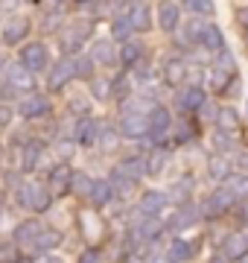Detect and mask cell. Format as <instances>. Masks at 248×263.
Here are the masks:
<instances>
[{
  "label": "cell",
  "mask_w": 248,
  "mask_h": 263,
  "mask_svg": "<svg viewBox=\"0 0 248 263\" xmlns=\"http://www.w3.org/2000/svg\"><path fill=\"white\" fill-rule=\"evenodd\" d=\"M6 79H9L12 91H27V94H32V88H35V73H29L20 62H18V65H9Z\"/></svg>",
  "instance_id": "cell-8"
},
{
  "label": "cell",
  "mask_w": 248,
  "mask_h": 263,
  "mask_svg": "<svg viewBox=\"0 0 248 263\" xmlns=\"http://www.w3.org/2000/svg\"><path fill=\"white\" fill-rule=\"evenodd\" d=\"M44 228L35 222V219H27V222H20L18 228H15V243H35V237L41 234Z\"/></svg>",
  "instance_id": "cell-22"
},
{
  "label": "cell",
  "mask_w": 248,
  "mask_h": 263,
  "mask_svg": "<svg viewBox=\"0 0 248 263\" xmlns=\"http://www.w3.org/2000/svg\"><path fill=\"white\" fill-rule=\"evenodd\" d=\"M114 173H117V176H123L126 181H132V184H134V181H137V179H140V176L146 173V164H143L140 158H126L123 164L114 170Z\"/></svg>",
  "instance_id": "cell-19"
},
{
  "label": "cell",
  "mask_w": 248,
  "mask_h": 263,
  "mask_svg": "<svg viewBox=\"0 0 248 263\" xmlns=\"http://www.w3.org/2000/svg\"><path fill=\"white\" fill-rule=\"evenodd\" d=\"M231 193H234V196H237V199H248V176H245V173H239V176H231Z\"/></svg>",
  "instance_id": "cell-30"
},
{
  "label": "cell",
  "mask_w": 248,
  "mask_h": 263,
  "mask_svg": "<svg viewBox=\"0 0 248 263\" xmlns=\"http://www.w3.org/2000/svg\"><path fill=\"white\" fill-rule=\"evenodd\" d=\"M20 0H0V9H6V12H15V6H18Z\"/></svg>",
  "instance_id": "cell-46"
},
{
  "label": "cell",
  "mask_w": 248,
  "mask_h": 263,
  "mask_svg": "<svg viewBox=\"0 0 248 263\" xmlns=\"http://www.w3.org/2000/svg\"><path fill=\"white\" fill-rule=\"evenodd\" d=\"M208 173H210V179L225 181V179H231V164L222 158V155H213V158L208 161Z\"/></svg>",
  "instance_id": "cell-26"
},
{
  "label": "cell",
  "mask_w": 248,
  "mask_h": 263,
  "mask_svg": "<svg viewBox=\"0 0 248 263\" xmlns=\"http://www.w3.org/2000/svg\"><path fill=\"white\" fill-rule=\"evenodd\" d=\"M237 21H239V24H242V27L248 29V6H242V9L237 12Z\"/></svg>",
  "instance_id": "cell-45"
},
{
  "label": "cell",
  "mask_w": 248,
  "mask_h": 263,
  "mask_svg": "<svg viewBox=\"0 0 248 263\" xmlns=\"http://www.w3.org/2000/svg\"><path fill=\"white\" fill-rule=\"evenodd\" d=\"M44 152H47V146L41 141H29L27 146H24V158H20V167L27 170V173H35V170L41 167V161H44Z\"/></svg>",
  "instance_id": "cell-10"
},
{
  "label": "cell",
  "mask_w": 248,
  "mask_h": 263,
  "mask_svg": "<svg viewBox=\"0 0 248 263\" xmlns=\"http://www.w3.org/2000/svg\"><path fill=\"white\" fill-rule=\"evenodd\" d=\"M3 202H6V193L0 190V214H3Z\"/></svg>",
  "instance_id": "cell-47"
},
{
  "label": "cell",
  "mask_w": 248,
  "mask_h": 263,
  "mask_svg": "<svg viewBox=\"0 0 248 263\" xmlns=\"http://www.w3.org/2000/svg\"><path fill=\"white\" fill-rule=\"evenodd\" d=\"M50 190L44 187V184H38V181H27V184H20L18 187V205L20 208H29V211H38V214H44L50 208Z\"/></svg>",
  "instance_id": "cell-1"
},
{
  "label": "cell",
  "mask_w": 248,
  "mask_h": 263,
  "mask_svg": "<svg viewBox=\"0 0 248 263\" xmlns=\"http://www.w3.org/2000/svg\"><path fill=\"white\" fill-rule=\"evenodd\" d=\"M18 114L27 117V120H38V117H47L50 114V100L44 94H27L24 100L18 103Z\"/></svg>",
  "instance_id": "cell-4"
},
{
  "label": "cell",
  "mask_w": 248,
  "mask_h": 263,
  "mask_svg": "<svg viewBox=\"0 0 248 263\" xmlns=\"http://www.w3.org/2000/svg\"><path fill=\"white\" fill-rule=\"evenodd\" d=\"M140 56H143V50H140L137 41H126L120 47V62L123 65H134V62H140Z\"/></svg>",
  "instance_id": "cell-28"
},
{
  "label": "cell",
  "mask_w": 248,
  "mask_h": 263,
  "mask_svg": "<svg viewBox=\"0 0 248 263\" xmlns=\"http://www.w3.org/2000/svg\"><path fill=\"white\" fill-rule=\"evenodd\" d=\"M216 126H219V132H225V135L237 132V129H239V114H237V108H222L219 117H216Z\"/></svg>",
  "instance_id": "cell-27"
},
{
  "label": "cell",
  "mask_w": 248,
  "mask_h": 263,
  "mask_svg": "<svg viewBox=\"0 0 248 263\" xmlns=\"http://www.w3.org/2000/svg\"><path fill=\"white\" fill-rule=\"evenodd\" d=\"M178 3H172V0H161L158 3V24H161L163 32H172V29L178 27Z\"/></svg>",
  "instance_id": "cell-14"
},
{
  "label": "cell",
  "mask_w": 248,
  "mask_h": 263,
  "mask_svg": "<svg viewBox=\"0 0 248 263\" xmlns=\"http://www.w3.org/2000/svg\"><path fill=\"white\" fill-rule=\"evenodd\" d=\"M245 44H248V35H245Z\"/></svg>",
  "instance_id": "cell-53"
},
{
  "label": "cell",
  "mask_w": 248,
  "mask_h": 263,
  "mask_svg": "<svg viewBox=\"0 0 248 263\" xmlns=\"http://www.w3.org/2000/svg\"><path fill=\"white\" fill-rule=\"evenodd\" d=\"M111 32H114V38H120V41H129V32H132V21H129V15L126 18H117L114 24H111Z\"/></svg>",
  "instance_id": "cell-35"
},
{
  "label": "cell",
  "mask_w": 248,
  "mask_h": 263,
  "mask_svg": "<svg viewBox=\"0 0 248 263\" xmlns=\"http://www.w3.org/2000/svg\"><path fill=\"white\" fill-rule=\"evenodd\" d=\"M29 35V21L27 18H9L3 27V41L6 44H20Z\"/></svg>",
  "instance_id": "cell-13"
},
{
  "label": "cell",
  "mask_w": 248,
  "mask_h": 263,
  "mask_svg": "<svg viewBox=\"0 0 248 263\" xmlns=\"http://www.w3.org/2000/svg\"><path fill=\"white\" fill-rule=\"evenodd\" d=\"M190 193H193V181L187 179V176H184V179L178 181V184H175V187H172V199H175V202H178V205H184V202H187V199H190Z\"/></svg>",
  "instance_id": "cell-31"
},
{
  "label": "cell",
  "mask_w": 248,
  "mask_h": 263,
  "mask_svg": "<svg viewBox=\"0 0 248 263\" xmlns=\"http://www.w3.org/2000/svg\"><path fill=\"white\" fill-rule=\"evenodd\" d=\"M170 111L167 108H161V105H155L152 111H149V135H152L155 141H161L163 135H167V129H170Z\"/></svg>",
  "instance_id": "cell-12"
},
{
  "label": "cell",
  "mask_w": 248,
  "mask_h": 263,
  "mask_svg": "<svg viewBox=\"0 0 248 263\" xmlns=\"http://www.w3.org/2000/svg\"><path fill=\"white\" fill-rule=\"evenodd\" d=\"M216 70H225V73L234 76V56L222 50V53H219V62H216Z\"/></svg>",
  "instance_id": "cell-42"
},
{
  "label": "cell",
  "mask_w": 248,
  "mask_h": 263,
  "mask_svg": "<svg viewBox=\"0 0 248 263\" xmlns=\"http://www.w3.org/2000/svg\"><path fill=\"white\" fill-rule=\"evenodd\" d=\"M184 3H187V9H190L193 15H213V12H216L213 0H184Z\"/></svg>",
  "instance_id": "cell-33"
},
{
  "label": "cell",
  "mask_w": 248,
  "mask_h": 263,
  "mask_svg": "<svg viewBox=\"0 0 248 263\" xmlns=\"http://www.w3.org/2000/svg\"><path fill=\"white\" fill-rule=\"evenodd\" d=\"M210 85H213V91H228V85H234V76L213 67V73H210Z\"/></svg>",
  "instance_id": "cell-32"
},
{
  "label": "cell",
  "mask_w": 248,
  "mask_h": 263,
  "mask_svg": "<svg viewBox=\"0 0 248 263\" xmlns=\"http://www.w3.org/2000/svg\"><path fill=\"white\" fill-rule=\"evenodd\" d=\"M41 263H61V260H58V257H44Z\"/></svg>",
  "instance_id": "cell-48"
},
{
  "label": "cell",
  "mask_w": 248,
  "mask_h": 263,
  "mask_svg": "<svg viewBox=\"0 0 248 263\" xmlns=\"http://www.w3.org/2000/svg\"><path fill=\"white\" fill-rule=\"evenodd\" d=\"M201 44L213 53H222L225 50V38H222V29L219 27H204V35H201Z\"/></svg>",
  "instance_id": "cell-25"
},
{
  "label": "cell",
  "mask_w": 248,
  "mask_h": 263,
  "mask_svg": "<svg viewBox=\"0 0 248 263\" xmlns=\"http://www.w3.org/2000/svg\"><path fill=\"white\" fill-rule=\"evenodd\" d=\"M163 167H167V152H163V149H152V152H149V158H146V173H149V176H158Z\"/></svg>",
  "instance_id": "cell-29"
},
{
  "label": "cell",
  "mask_w": 248,
  "mask_h": 263,
  "mask_svg": "<svg viewBox=\"0 0 248 263\" xmlns=\"http://www.w3.org/2000/svg\"><path fill=\"white\" fill-rule=\"evenodd\" d=\"M190 254H193V249L184 243V240H175V243L170 246V260H187Z\"/></svg>",
  "instance_id": "cell-37"
},
{
  "label": "cell",
  "mask_w": 248,
  "mask_h": 263,
  "mask_svg": "<svg viewBox=\"0 0 248 263\" xmlns=\"http://www.w3.org/2000/svg\"><path fill=\"white\" fill-rule=\"evenodd\" d=\"M76 143H82V146H91V143L99 138V126H96V120H91V117H85V120L76 123Z\"/></svg>",
  "instance_id": "cell-18"
},
{
  "label": "cell",
  "mask_w": 248,
  "mask_h": 263,
  "mask_svg": "<svg viewBox=\"0 0 248 263\" xmlns=\"http://www.w3.org/2000/svg\"><path fill=\"white\" fill-rule=\"evenodd\" d=\"M79 263H99V252H96V249H88V252L79 257Z\"/></svg>",
  "instance_id": "cell-44"
},
{
  "label": "cell",
  "mask_w": 248,
  "mask_h": 263,
  "mask_svg": "<svg viewBox=\"0 0 248 263\" xmlns=\"http://www.w3.org/2000/svg\"><path fill=\"white\" fill-rule=\"evenodd\" d=\"M222 254L228 257V260H242L248 254V237L242 234H231L225 243H222Z\"/></svg>",
  "instance_id": "cell-16"
},
{
  "label": "cell",
  "mask_w": 248,
  "mask_h": 263,
  "mask_svg": "<svg viewBox=\"0 0 248 263\" xmlns=\"http://www.w3.org/2000/svg\"><path fill=\"white\" fill-rule=\"evenodd\" d=\"M99 141H102L105 149H117V141H120V138H117L114 129H102L99 132Z\"/></svg>",
  "instance_id": "cell-41"
},
{
  "label": "cell",
  "mask_w": 248,
  "mask_h": 263,
  "mask_svg": "<svg viewBox=\"0 0 248 263\" xmlns=\"http://www.w3.org/2000/svg\"><path fill=\"white\" fill-rule=\"evenodd\" d=\"M187 76H190L187 62H181V59H167V62H163V82L167 85L178 88V85L187 82Z\"/></svg>",
  "instance_id": "cell-9"
},
{
  "label": "cell",
  "mask_w": 248,
  "mask_h": 263,
  "mask_svg": "<svg viewBox=\"0 0 248 263\" xmlns=\"http://www.w3.org/2000/svg\"><path fill=\"white\" fill-rule=\"evenodd\" d=\"M58 243H61V231H56V228H44L38 237H35V249L38 252H50V249H58Z\"/></svg>",
  "instance_id": "cell-23"
},
{
  "label": "cell",
  "mask_w": 248,
  "mask_h": 263,
  "mask_svg": "<svg viewBox=\"0 0 248 263\" xmlns=\"http://www.w3.org/2000/svg\"><path fill=\"white\" fill-rule=\"evenodd\" d=\"M88 35H91V27H88V24H73V27L61 29V35H58L61 53H79V47L85 44Z\"/></svg>",
  "instance_id": "cell-5"
},
{
  "label": "cell",
  "mask_w": 248,
  "mask_h": 263,
  "mask_svg": "<svg viewBox=\"0 0 248 263\" xmlns=\"http://www.w3.org/2000/svg\"><path fill=\"white\" fill-rule=\"evenodd\" d=\"M29 3H38V0H29Z\"/></svg>",
  "instance_id": "cell-52"
},
{
  "label": "cell",
  "mask_w": 248,
  "mask_h": 263,
  "mask_svg": "<svg viewBox=\"0 0 248 263\" xmlns=\"http://www.w3.org/2000/svg\"><path fill=\"white\" fill-rule=\"evenodd\" d=\"M18 62L27 67L29 73H41V70H47V65H50V53L41 41H32V44H24Z\"/></svg>",
  "instance_id": "cell-2"
},
{
  "label": "cell",
  "mask_w": 248,
  "mask_h": 263,
  "mask_svg": "<svg viewBox=\"0 0 248 263\" xmlns=\"http://www.w3.org/2000/svg\"><path fill=\"white\" fill-rule=\"evenodd\" d=\"M76 3H88V0H76Z\"/></svg>",
  "instance_id": "cell-51"
},
{
  "label": "cell",
  "mask_w": 248,
  "mask_h": 263,
  "mask_svg": "<svg viewBox=\"0 0 248 263\" xmlns=\"http://www.w3.org/2000/svg\"><path fill=\"white\" fill-rule=\"evenodd\" d=\"M178 105H181V111H199V108H204V91H201L199 85H187L178 94Z\"/></svg>",
  "instance_id": "cell-15"
},
{
  "label": "cell",
  "mask_w": 248,
  "mask_h": 263,
  "mask_svg": "<svg viewBox=\"0 0 248 263\" xmlns=\"http://www.w3.org/2000/svg\"><path fill=\"white\" fill-rule=\"evenodd\" d=\"M91 59H94L96 65H114V47H111V41H96L94 50H91Z\"/></svg>",
  "instance_id": "cell-24"
},
{
  "label": "cell",
  "mask_w": 248,
  "mask_h": 263,
  "mask_svg": "<svg viewBox=\"0 0 248 263\" xmlns=\"http://www.w3.org/2000/svg\"><path fill=\"white\" fill-rule=\"evenodd\" d=\"M120 135H126V138L149 135V117H143L140 111H126L123 120H120Z\"/></svg>",
  "instance_id": "cell-6"
},
{
  "label": "cell",
  "mask_w": 248,
  "mask_h": 263,
  "mask_svg": "<svg viewBox=\"0 0 248 263\" xmlns=\"http://www.w3.org/2000/svg\"><path fill=\"white\" fill-rule=\"evenodd\" d=\"M73 179H76V173L67 167V164H58L50 173V193L53 196H65L67 190H73Z\"/></svg>",
  "instance_id": "cell-7"
},
{
  "label": "cell",
  "mask_w": 248,
  "mask_h": 263,
  "mask_svg": "<svg viewBox=\"0 0 248 263\" xmlns=\"http://www.w3.org/2000/svg\"><path fill=\"white\" fill-rule=\"evenodd\" d=\"M234 202H237V196H234L231 190H216V193L204 202V214L208 216H219V214H225Z\"/></svg>",
  "instance_id": "cell-11"
},
{
  "label": "cell",
  "mask_w": 248,
  "mask_h": 263,
  "mask_svg": "<svg viewBox=\"0 0 248 263\" xmlns=\"http://www.w3.org/2000/svg\"><path fill=\"white\" fill-rule=\"evenodd\" d=\"M94 59L85 56V59H76V76L79 79H94Z\"/></svg>",
  "instance_id": "cell-38"
},
{
  "label": "cell",
  "mask_w": 248,
  "mask_h": 263,
  "mask_svg": "<svg viewBox=\"0 0 248 263\" xmlns=\"http://www.w3.org/2000/svg\"><path fill=\"white\" fill-rule=\"evenodd\" d=\"M91 94L96 100H108L111 97V85L105 82V79H91Z\"/></svg>",
  "instance_id": "cell-39"
},
{
  "label": "cell",
  "mask_w": 248,
  "mask_h": 263,
  "mask_svg": "<svg viewBox=\"0 0 248 263\" xmlns=\"http://www.w3.org/2000/svg\"><path fill=\"white\" fill-rule=\"evenodd\" d=\"M111 199H114V184L105 181V179H96L94 190H91V202H94L96 208H102V205H108Z\"/></svg>",
  "instance_id": "cell-21"
},
{
  "label": "cell",
  "mask_w": 248,
  "mask_h": 263,
  "mask_svg": "<svg viewBox=\"0 0 248 263\" xmlns=\"http://www.w3.org/2000/svg\"><path fill=\"white\" fill-rule=\"evenodd\" d=\"M73 76H76V59H61V62H56V65L50 67L47 88L53 91V94H58V91H61Z\"/></svg>",
  "instance_id": "cell-3"
},
{
  "label": "cell",
  "mask_w": 248,
  "mask_h": 263,
  "mask_svg": "<svg viewBox=\"0 0 248 263\" xmlns=\"http://www.w3.org/2000/svg\"><path fill=\"white\" fill-rule=\"evenodd\" d=\"M56 3H61V0H56Z\"/></svg>",
  "instance_id": "cell-54"
},
{
  "label": "cell",
  "mask_w": 248,
  "mask_h": 263,
  "mask_svg": "<svg viewBox=\"0 0 248 263\" xmlns=\"http://www.w3.org/2000/svg\"><path fill=\"white\" fill-rule=\"evenodd\" d=\"M18 249H15V246L12 243H3L0 246V263H18Z\"/></svg>",
  "instance_id": "cell-40"
},
{
  "label": "cell",
  "mask_w": 248,
  "mask_h": 263,
  "mask_svg": "<svg viewBox=\"0 0 248 263\" xmlns=\"http://www.w3.org/2000/svg\"><path fill=\"white\" fill-rule=\"evenodd\" d=\"M161 231H163V226L158 222V216H149L143 226H140V237H143V240H155Z\"/></svg>",
  "instance_id": "cell-34"
},
{
  "label": "cell",
  "mask_w": 248,
  "mask_h": 263,
  "mask_svg": "<svg viewBox=\"0 0 248 263\" xmlns=\"http://www.w3.org/2000/svg\"><path fill=\"white\" fill-rule=\"evenodd\" d=\"M0 164H3V149H0Z\"/></svg>",
  "instance_id": "cell-50"
},
{
  "label": "cell",
  "mask_w": 248,
  "mask_h": 263,
  "mask_svg": "<svg viewBox=\"0 0 248 263\" xmlns=\"http://www.w3.org/2000/svg\"><path fill=\"white\" fill-rule=\"evenodd\" d=\"M129 21H132V29H137V32H146V29L152 27L149 6H146V3H134L132 9H129Z\"/></svg>",
  "instance_id": "cell-20"
},
{
  "label": "cell",
  "mask_w": 248,
  "mask_h": 263,
  "mask_svg": "<svg viewBox=\"0 0 248 263\" xmlns=\"http://www.w3.org/2000/svg\"><path fill=\"white\" fill-rule=\"evenodd\" d=\"M94 181H96V179H91V176H85V173H76V179H73V190H76V193H82V196L91 199Z\"/></svg>",
  "instance_id": "cell-36"
},
{
  "label": "cell",
  "mask_w": 248,
  "mask_h": 263,
  "mask_svg": "<svg viewBox=\"0 0 248 263\" xmlns=\"http://www.w3.org/2000/svg\"><path fill=\"white\" fill-rule=\"evenodd\" d=\"M18 263H32V257H18Z\"/></svg>",
  "instance_id": "cell-49"
},
{
  "label": "cell",
  "mask_w": 248,
  "mask_h": 263,
  "mask_svg": "<svg viewBox=\"0 0 248 263\" xmlns=\"http://www.w3.org/2000/svg\"><path fill=\"white\" fill-rule=\"evenodd\" d=\"M163 205H167V193H161V190H146L143 199H140V211L146 216H158Z\"/></svg>",
  "instance_id": "cell-17"
},
{
  "label": "cell",
  "mask_w": 248,
  "mask_h": 263,
  "mask_svg": "<svg viewBox=\"0 0 248 263\" xmlns=\"http://www.w3.org/2000/svg\"><path fill=\"white\" fill-rule=\"evenodd\" d=\"M9 123H12V108L9 105H0V129L9 126Z\"/></svg>",
  "instance_id": "cell-43"
}]
</instances>
